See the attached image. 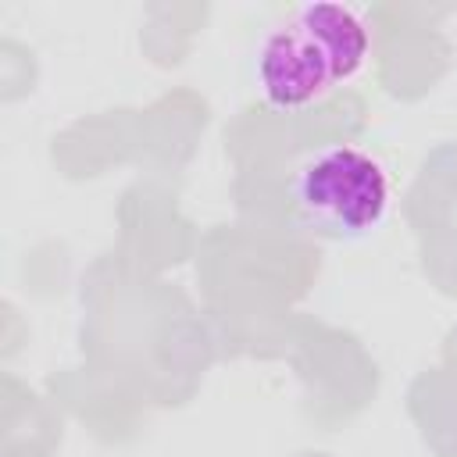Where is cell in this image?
Listing matches in <instances>:
<instances>
[{"label": "cell", "instance_id": "1", "mask_svg": "<svg viewBox=\"0 0 457 457\" xmlns=\"http://www.w3.org/2000/svg\"><path fill=\"white\" fill-rule=\"evenodd\" d=\"M364 18L346 4H303L257 50V86L271 107L293 111L325 100L368 57Z\"/></svg>", "mask_w": 457, "mask_h": 457}, {"label": "cell", "instance_id": "2", "mask_svg": "<svg viewBox=\"0 0 457 457\" xmlns=\"http://www.w3.org/2000/svg\"><path fill=\"white\" fill-rule=\"evenodd\" d=\"M296 221L321 239H361L375 232L389 211L386 168L346 143L311 154L289 186Z\"/></svg>", "mask_w": 457, "mask_h": 457}]
</instances>
